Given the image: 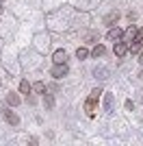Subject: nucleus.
Listing matches in <instances>:
<instances>
[{
  "label": "nucleus",
  "instance_id": "f257e3e1",
  "mask_svg": "<svg viewBox=\"0 0 143 146\" xmlns=\"http://www.w3.org/2000/svg\"><path fill=\"white\" fill-rule=\"evenodd\" d=\"M100 94H102V90H100V87H95V90L89 94V98L85 100V111H87V116H93V113H95V105H98Z\"/></svg>",
  "mask_w": 143,
  "mask_h": 146
},
{
  "label": "nucleus",
  "instance_id": "f03ea898",
  "mask_svg": "<svg viewBox=\"0 0 143 146\" xmlns=\"http://www.w3.org/2000/svg\"><path fill=\"white\" fill-rule=\"evenodd\" d=\"M67 63H54V68L50 70V74H52L54 79H63V76H67Z\"/></svg>",
  "mask_w": 143,
  "mask_h": 146
},
{
  "label": "nucleus",
  "instance_id": "7ed1b4c3",
  "mask_svg": "<svg viewBox=\"0 0 143 146\" xmlns=\"http://www.w3.org/2000/svg\"><path fill=\"white\" fill-rule=\"evenodd\" d=\"M121 37H124V31H121V29H117V26L108 31V39H111V42H119Z\"/></svg>",
  "mask_w": 143,
  "mask_h": 146
},
{
  "label": "nucleus",
  "instance_id": "20e7f679",
  "mask_svg": "<svg viewBox=\"0 0 143 146\" xmlns=\"http://www.w3.org/2000/svg\"><path fill=\"white\" fill-rule=\"evenodd\" d=\"M126 52H128V44H126V42H117V44H115V55H117V57H124Z\"/></svg>",
  "mask_w": 143,
  "mask_h": 146
},
{
  "label": "nucleus",
  "instance_id": "39448f33",
  "mask_svg": "<svg viewBox=\"0 0 143 146\" xmlns=\"http://www.w3.org/2000/svg\"><path fill=\"white\" fill-rule=\"evenodd\" d=\"M52 59H54V63H65V61H67V52H65V50H56Z\"/></svg>",
  "mask_w": 143,
  "mask_h": 146
},
{
  "label": "nucleus",
  "instance_id": "423d86ee",
  "mask_svg": "<svg viewBox=\"0 0 143 146\" xmlns=\"http://www.w3.org/2000/svg\"><path fill=\"white\" fill-rule=\"evenodd\" d=\"M137 33H139V29H134V26H130V29L126 31V42H134V39H137Z\"/></svg>",
  "mask_w": 143,
  "mask_h": 146
},
{
  "label": "nucleus",
  "instance_id": "0eeeda50",
  "mask_svg": "<svg viewBox=\"0 0 143 146\" xmlns=\"http://www.w3.org/2000/svg\"><path fill=\"white\" fill-rule=\"evenodd\" d=\"M91 55H93L95 59H98V57H104V55H106V48H104L102 44H98V46L93 48V52H91Z\"/></svg>",
  "mask_w": 143,
  "mask_h": 146
},
{
  "label": "nucleus",
  "instance_id": "6e6552de",
  "mask_svg": "<svg viewBox=\"0 0 143 146\" xmlns=\"http://www.w3.org/2000/svg\"><path fill=\"white\" fill-rule=\"evenodd\" d=\"M5 118H7V122H11V124H18V122H20V118L15 116L13 111H9V109L5 111Z\"/></svg>",
  "mask_w": 143,
  "mask_h": 146
},
{
  "label": "nucleus",
  "instance_id": "1a4fd4ad",
  "mask_svg": "<svg viewBox=\"0 0 143 146\" xmlns=\"http://www.w3.org/2000/svg\"><path fill=\"white\" fill-rule=\"evenodd\" d=\"M7 103L11 105V107H15V105H20V96L18 94H9V96H7Z\"/></svg>",
  "mask_w": 143,
  "mask_h": 146
},
{
  "label": "nucleus",
  "instance_id": "9d476101",
  "mask_svg": "<svg viewBox=\"0 0 143 146\" xmlns=\"http://www.w3.org/2000/svg\"><path fill=\"white\" fill-rule=\"evenodd\" d=\"M30 90H33V85H30L28 81H22V83H20V92H22V94H28Z\"/></svg>",
  "mask_w": 143,
  "mask_h": 146
},
{
  "label": "nucleus",
  "instance_id": "9b49d317",
  "mask_svg": "<svg viewBox=\"0 0 143 146\" xmlns=\"http://www.w3.org/2000/svg\"><path fill=\"white\" fill-rule=\"evenodd\" d=\"M33 90H35L37 94H43V92H46V83H43V81H37L35 85H33Z\"/></svg>",
  "mask_w": 143,
  "mask_h": 146
},
{
  "label": "nucleus",
  "instance_id": "f8f14e48",
  "mask_svg": "<svg viewBox=\"0 0 143 146\" xmlns=\"http://www.w3.org/2000/svg\"><path fill=\"white\" fill-rule=\"evenodd\" d=\"M104 107H106V111L113 109V94H106V100H104Z\"/></svg>",
  "mask_w": 143,
  "mask_h": 146
},
{
  "label": "nucleus",
  "instance_id": "ddd939ff",
  "mask_svg": "<svg viewBox=\"0 0 143 146\" xmlns=\"http://www.w3.org/2000/svg\"><path fill=\"white\" fill-rule=\"evenodd\" d=\"M76 57H78V59H87V57H89V50H87V48H78Z\"/></svg>",
  "mask_w": 143,
  "mask_h": 146
},
{
  "label": "nucleus",
  "instance_id": "4468645a",
  "mask_svg": "<svg viewBox=\"0 0 143 146\" xmlns=\"http://www.w3.org/2000/svg\"><path fill=\"white\" fill-rule=\"evenodd\" d=\"M117 20H119V13H117V11H115V13H108V15H106V22H108V24H111V22H117Z\"/></svg>",
  "mask_w": 143,
  "mask_h": 146
},
{
  "label": "nucleus",
  "instance_id": "2eb2a0df",
  "mask_svg": "<svg viewBox=\"0 0 143 146\" xmlns=\"http://www.w3.org/2000/svg\"><path fill=\"white\" fill-rule=\"evenodd\" d=\"M46 107H48V109H52V107H54V98H52V94H46Z\"/></svg>",
  "mask_w": 143,
  "mask_h": 146
},
{
  "label": "nucleus",
  "instance_id": "dca6fc26",
  "mask_svg": "<svg viewBox=\"0 0 143 146\" xmlns=\"http://www.w3.org/2000/svg\"><path fill=\"white\" fill-rule=\"evenodd\" d=\"M0 13H2V0H0Z\"/></svg>",
  "mask_w": 143,
  "mask_h": 146
}]
</instances>
